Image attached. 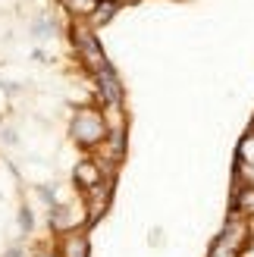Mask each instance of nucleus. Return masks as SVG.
I'll return each mask as SVG.
<instances>
[{"mask_svg": "<svg viewBox=\"0 0 254 257\" xmlns=\"http://www.w3.org/2000/svg\"><path fill=\"white\" fill-rule=\"evenodd\" d=\"M69 135L79 141L82 148L97 151L107 141L110 128H107V119H104V113H100V110L79 107V110H75V116H72V122H69Z\"/></svg>", "mask_w": 254, "mask_h": 257, "instance_id": "nucleus-1", "label": "nucleus"}, {"mask_svg": "<svg viewBox=\"0 0 254 257\" xmlns=\"http://www.w3.org/2000/svg\"><path fill=\"white\" fill-rule=\"evenodd\" d=\"M69 35H72L75 47H79V57H82V63H85V66L91 69L94 75H97L100 69H107V66H110V60H107V54H104V47H100L97 35H94L91 29H85V25H79V22H75L72 29H69Z\"/></svg>", "mask_w": 254, "mask_h": 257, "instance_id": "nucleus-2", "label": "nucleus"}, {"mask_svg": "<svg viewBox=\"0 0 254 257\" xmlns=\"http://www.w3.org/2000/svg\"><path fill=\"white\" fill-rule=\"evenodd\" d=\"M94 88H97V97H100V104H104V110H119L122 107V85L116 79V72H113V66L107 69H100L94 75Z\"/></svg>", "mask_w": 254, "mask_h": 257, "instance_id": "nucleus-3", "label": "nucleus"}, {"mask_svg": "<svg viewBox=\"0 0 254 257\" xmlns=\"http://www.w3.org/2000/svg\"><path fill=\"white\" fill-rule=\"evenodd\" d=\"M85 195V213H88V226H94L100 216L110 210V201H113V182H100L91 191H82Z\"/></svg>", "mask_w": 254, "mask_h": 257, "instance_id": "nucleus-4", "label": "nucleus"}, {"mask_svg": "<svg viewBox=\"0 0 254 257\" xmlns=\"http://www.w3.org/2000/svg\"><path fill=\"white\" fill-rule=\"evenodd\" d=\"M72 182L79 185L82 191H91V188H97L100 182H107V173L100 170V163H97L94 157H88V160H79V163H75Z\"/></svg>", "mask_w": 254, "mask_h": 257, "instance_id": "nucleus-5", "label": "nucleus"}, {"mask_svg": "<svg viewBox=\"0 0 254 257\" xmlns=\"http://www.w3.org/2000/svg\"><path fill=\"white\" fill-rule=\"evenodd\" d=\"M60 257H88V235L85 232H69V235H60V245H57Z\"/></svg>", "mask_w": 254, "mask_h": 257, "instance_id": "nucleus-6", "label": "nucleus"}, {"mask_svg": "<svg viewBox=\"0 0 254 257\" xmlns=\"http://www.w3.org/2000/svg\"><path fill=\"white\" fill-rule=\"evenodd\" d=\"M229 213H235V216H254V185H238L235 191H232V210Z\"/></svg>", "mask_w": 254, "mask_h": 257, "instance_id": "nucleus-7", "label": "nucleus"}, {"mask_svg": "<svg viewBox=\"0 0 254 257\" xmlns=\"http://www.w3.org/2000/svg\"><path fill=\"white\" fill-rule=\"evenodd\" d=\"M63 4V10L69 13V16H75V19H88L91 13L100 7V0H60Z\"/></svg>", "mask_w": 254, "mask_h": 257, "instance_id": "nucleus-8", "label": "nucleus"}, {"mask_svg": "<svg viewBox=\"0 0 254 257\" xmlns=\"http://www.w3.org/2000/svg\"><path fill=\"white\" fill-rule=\"evenodd\" d=\"M54 32H57V22H54L50 13H41V16L32 22V35H38V38H50Z\"/></svg>", "mask_w": 254, "mask_h": 257, "instance_id": "nucleus-9", "label": "nucleus"}, {"mask_svg": "<svg viewBox=\"0 0 254 257\" xmlns=\"http://www.w3.org/2000/svg\"><path fill=\"white\" fill-rule=\"evenodd\" d=\"M113 16H116V7H113V4H100L91 16H88V22H91V29H100V25H107Z\"/></svg>", "mask_w": 254, "mask_h": 257, "instance_id": "nucleus-10", "label": "nucleus"}, {"mask_svg": "<svg viewBox=\"0 0 254 257\" xmlns=\"http://www.w3.org/2000/svg\"><path fill=\"white\" fill-rule=\"evenodd\" d=\"M35 195L41 198L50 210H57V207H60V195H57V188H54V185H38V188H35Z\"/></svg>", "mask_w": 254, "mask_h": 257, "instance_id": "nucleus-11", "label": "nucleus"}, {"mask_svg": "<svg viewBox=\"0 0 254 257\" xmlns=\"http://www.w3.org/2000/svg\"><path fill=\"white\" fill-rule=\"evenodd\" d=\"M207 257H242V251L232 248V245H226V241H220V238H213V245H210Z\"/></svg>", "mask_w": 254, "mask_h": 257, "instance_id": "nucleus-12", "label": "nucleus"}, {"mask_svg": "<svg viewBox=\"0 0 254 257\" xmlns=\"http://www.w3.org/2000/svg\"><path fill=\"white\" fill-rule=\"evenodd\" d=\"M19 229H22V235H32L35 232V213L29 204H22L19 207Z\"/></svg>", "mask_w": 254, "mask_h": 257, "instance_id": "nucleus-13", "label": "nucleus"}, {"mask_svg": "<svg viewBox=\"0 0 254 257\" xmlns=\"http://www.w3.org/2000/svg\"><path fill=\"white\" fill-rule=\"evenodd\" d=\"M4 257H22V248H19V245H13V248L4 254Z\"/></svg>", "mask_w": 254, "mask_h": 257, "instance_id": "nucleus-14", "label": "nucleus"}, {"mask_svg": "<svg viewBox=\"0 0 254 257\" xmlns=\"http://www.w3.org/2000/svg\"><path fill=\"white\" fill-rule=\"evenodd\" d=\"M38 257H60V251H41Z\"/></svg>", "mask_w": 254, "mask_h": 257, "instance_id": "nucleus-15", "label": "nucleus"}, {"mask_svg": "<svg viewBox=\"0 0 254 257\" xmlns=\"http://www.w3.org/2000/svg\"><path fill=\"white\" fill-rule=\"evenodd\" d=\"M100 4H113V7H116V4H122V0H100Z\"/></svg>", "mask_w": 254, "mask_h": 257, "instance_id": "nucleus-16", "label": "nucleus"}]
</instances>
